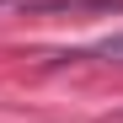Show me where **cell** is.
<instances>
[{
	"mask_svg": "<svg viewBox=\"0 0 123 123\" xmlns=\"http://www.w3.org/2000/svg\"><path fill=\"white\" fill-rule=\"evenodd\" d=\"M86 54H96V59H112V64H123V32L118 37H102L96 48H86Z\"/></svg>",
	"mask_w": 123,
	"mask_h": 123,
	"instance_id": "6da1fadb",
	"label": "cell"
}]
</instances>
